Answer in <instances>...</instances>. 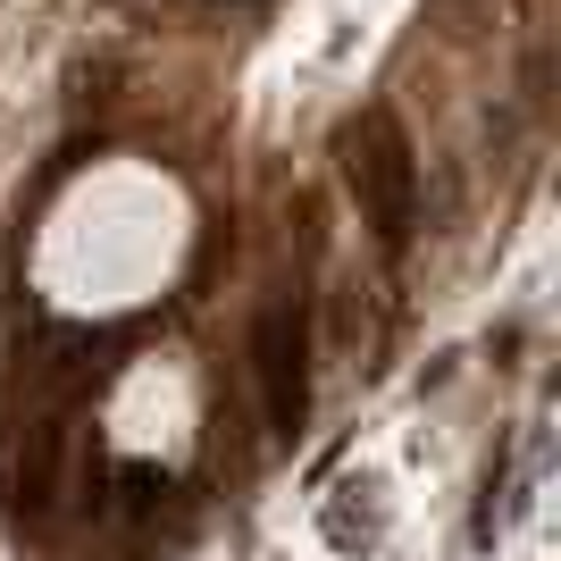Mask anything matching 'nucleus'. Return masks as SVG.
Returning <instances> with one entry per match:
<instances>
[{
    "label": "nucleus",
    "instance_id": "obj_2",
    "mask_svg": "<svg viewBox=\"0 0 561 561\" xmlns=\"http://www.w3.org/2000/svg\"><path fill=\"white\" fill-rule=\"evenodd\" d=\"M252 386L277 436H302L310 420V310L302 294H268L252 319Z\"/></svg>",
    "mask_w": 561,
    "mask_h": 561
},
{
    "label": "nucleus",
    "instance_id": "obj_1",
    "mask_svg": "<svg viewBox=\"0 0 561 561\" xmlns=\"http://www.w3.org/2000/svg\"><path fill=\"white\" fill-rule=\"evenodd\" d=\"M344 176L360 193V210H369L377 243L402 252L411 227H420V160H411V135H402L394 110H360L344 126Z\"/></svg>",
    "mask_w": 561,
    "mask_h": 561
}]
</instances>
